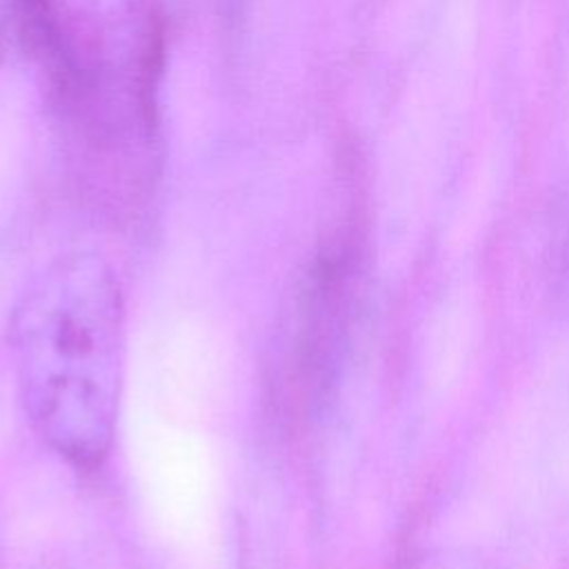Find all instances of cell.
<instances>
[{"label": "cell", "mask_w": 569, "mask_h": 569, "mask_svg": "<svg viewBox=\"0 0 569 569\" xmlns=\"http://www.w3.org/2000/svg\"><path fill=\"white\" fill-rule=\"evenodd\" d=\"M24 411L38 436L78 467L98 465L113 440L124 307L111 267L91 253L49 264L13 313Z\"/></svg>", "instance_id": "1"}]
</instances>
